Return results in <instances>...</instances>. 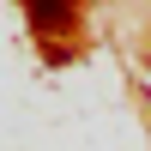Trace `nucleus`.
<instances>
[{
  "instance_id": "f257e3e1",
  "label": "nucleus",
  "mask_w": 151,
  "mask_h": 151,
  "mask_svg": "<svg viewBox=\"0 0 151 151\" xmlns=\"http://www.w3.org/2000/svg\"><path fill=\"white\" fill-rule=\"evenodd\" d=\"M73 6H79V0H24V12H30L36 30H67V24H73Z\"/></svg>"
}]
</instances>
